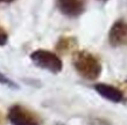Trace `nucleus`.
Wrapping results in <instances>:
<instances>
[{
	"instance_id": "1",
	"label": "nucleus",
	"mask_w": 127,
	"mask_h": 125,
	"mask_svg": "<svg viewBox=\"0 0 127 125\" xmlns=\"http://www.w3.org/2000/svg\"><path fill=\"white\" fill-rule=\"evenodd\" d=\"M72 64L75 70L82 78L95 81L101 74V64L99 59L89 51H77L72 58Z\"/></svg>"
},
{
	"instance_id": "9",
	"label": "nucleus",
	"mask_w": 127,
	"mask_h": 125,
	"mask_svg": "<svg viewBox=\"0 0 127 125\" xmlns=\"http://www.w3.org/2000/svg\"><path fill=\"white\" fill-rule=\"evenodd\" d=\"M7 41H8L7 33H6V30H5L2 27L0 26V46L5 45V44L7 43Z\"/></svg>"
},
{
	"instance_id": "12",
	"label": "nucleus",
	"mask_w": 127,
	"mask_h": 125,
	"mask_svg": "<svg viewBox=\"0 0 127 125\" xmlns=\"http://www.w3.org/2000/svg\"><path fill=\"white\" fill-rule=\"evenodd\" d=\"M14 0H0V4H9V2H13Z\"/></svg>"
},
{
	"instance_id": "4",
	"label": "nucleus",
	"mask_w": 127,
	"mask_h": 125,
	"mask_svg": "<svg viewBox=\"0 0 127 125\" xmlns=\"http://www.w3.org/2000/svg\"><path fill=\"white\" fill-rule=\"evenodd\" d=\"M108 42L114 48L127 45V22L125 20H118L113 23L108 33Z\"/></svg>"
},
{
	"instance_id": "6",
	"label": "nucleus",
	"mask_w": 127,
	"mask_h": 125,
	"mask_svg": "<svg viewBox=\"0 0 127 125\" xmlns=\"http://www.w3.org/2000/svg\"><path fill=\"white\" fill-rule=\"evenodd\" d=\"M95 89L100 96H103L104 99L108 100L113 103H120L125 100L124 93L120 90L119 88L114 87L112 85L107 83H97L95 86Z\"/></svg>"
},
{
	"instance_id": "10",
	"label": "nucleus",
	"mask_w": 127,
	"mask_h": 125,
	"mask_svg": "<svg viewBox=\"0 0 127 125\" xmlns=\"http://www.w3.org/2000/svg\"><path fill=\"white\" fill-rule=\"evenodd\" d=\"M89 125H110V123L104 119H99V118H96V119H92L90 122Z\"/></svg>"
},
{
	"instance_id": "11",
	"label": "nucleus",
	"mask_w": 127,
	"mask_h": 125,
	"mask_svg": "<svg viewBox=\"0 0 127 125\" xmlns=\"http://www.w3.org/2000/svg\"><path fill=\"white\" fill-rule=\"evenodd\" d=\"M5 123V119H4V115H2V112L0 111V125H4Z\"/></svg>"
},
{
	"instance_id": "5",
	"label": "nucleus",
	"mask_w": 127,
	"mask_h": 125,
	"mask_svg": "<svg viewBox=\"0 0 127 125\" xmlns=\"http://www.w3.org/2000/svg\"><path fill=\"white\" fill-rule=\"evenodd\" d=\"M57 8L68 18H78L86 8V0H57Z\"/></svg>"
},
{
	"instance_id": "8",
	"label": "nucleus",
	"mask_w": 127,
	"mask_h": 125,
	"mask_svg": "<svg viewBox=\"0 0 127 125\" xmlns=\"http://www.w3.org/2000/svg\"><path fill=\"white\" fill-rule=\"evenodd\" d=\"M0 83H2V85L7 86V87H11V88H18L16 83H14L11 79H8L6 75H4L2 73H0Z\"/></svg>"
},
{
	"instance_id": "2",
	"label": "nucleus",
	"mask_w": 127,
	"mask_h": 125,
	"mask_svg": "<svg viewBox=\"0 0 127 125\" xmlns=\"http://www.w3.org/2000/svg\"><path fill=\"white\" fill-rule=\"evenodd\" d=\"M31 59L37 67L46 70L51 73H60L63 68L61 58L58 57L55 52L48 51V50L39 49L32 52Z\"/></svg>"
},
{
	"instance_id": "7",
	"label": "nucleus",
	"mask_w": 127,
	"mask_h": 125,
	"mask_svg": "<svg viewBox=\"0 0 127 125\" xmlns=\"http://www.w3.org/2000/svg\"><path fill=\"white\" fill-rule=\"evenodd\" d=\"M76 46V39L72 37H63L58 41L57 45H56V50L62 53L69 52Z\"/></svg>"
},
{
	"instance_id": "3",
	"label": "nucleus",
	"mask_w": 127,
	"mask_h": 125,
	"mask_svg": "<svg viewBox=\"0 0 127 125\" xmlns=\"http://www.w3.org/2000/svg\"><path fill=\"white\" fill-rule=\"evenodd\" d=\"M8 121L12 125H42L40 116L21 104H14L8 110Z\"/></svg>"
}]
</instances>
